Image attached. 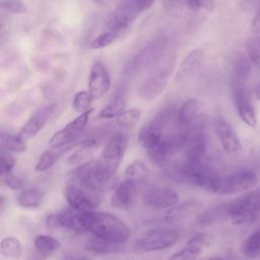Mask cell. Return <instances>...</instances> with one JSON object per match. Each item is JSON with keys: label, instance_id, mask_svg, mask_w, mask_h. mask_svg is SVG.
Wrapping results in <instances>:
<instances>
[{"label": "cell", "instance_id": "obj_24", "mask_svg": "<svg viewBox=\"0 0 260 260\" xmlns=\"http://www.w3.org/2000/svg\"><path fill=\"white\" fill-rule=\"evenodd\" d=\"M201 206H202V203L197 200H189L179 205H174L173 207L169 208V210L167 211L165 215V221L177 222V221L183 220L191 216L192 214L196 213Z\"/></svg>", "mask_w": 260, "mask_h": 260}, {"label": "cell", "instance_id": "obj_49", "mask_svg": "<svg viewBox=\"0 0 260 260\" xmlns=\"http://www.w3.org/2000/svg\"><path fill=\"white\" fill-rule=\"evenodd\" d=\"M63 260H88L86 257L81 255H75V254H68L65 255Z\"/></svg>", "mask_w": 260, "mask_h": 260}, {"label": "cell", "instance_id": "obj_31", "mask_svg": "<svg viewBox=\"0 0 260 260\" xmlns=\"http://www.w3.org/2000/svg\"><path fill=\"white\" fill-rule=\"evenodd\" d=\"M85 249L98 254H117L124 251L123 244L112 243L95 237H92L86 242Z\"/></svg>", "mask_w": 260, "mask_h": 260}, {"label": "cell", "instance_id": "obj_20", "mask_svg": "<svg viewBox=\"0 0 260 260\" xmlns=\"http://www.w3.org/2000/svg\"><path fill=\"white\" fill-rule=\"evenodd\" d=\"M137 198V185L124 180L114 189L111 196V204L118 209L130 208Z\"/></svg>", "mask_w": 260, "mask_h": 260}, {"label": "cell", "instance_id": "obj_12", "mask_svg": "<svg viewBox=\"0 0 260 260\" xmlns=\"http://www.w3.org/2000/svg\"><path fill=\"white\" fill-rule=\"evenodd\" d=\"M231 88L237 112L241 120L249 127H257V115L251 95L244 82L231 79Z\"/></svg>", "mask_w": 260, "mask_h": 260}, {"label": "cell", "instance_id": "obj_42", "mask_svg": "<svg viewBox=\"0 0 260 260\" xmlns=\"http://www.w3.org/2000/svg\"><path fill=\"white\" fill-rule=\"evenodd\" d=\"M248 58L253 65L260 69V37H252L246 44Z\"/></svg>", "mask_w": 260, "mask_h": 260}, {"label": "cell", "instance_id": "obj_39", "mask_svg": "<svg viewBox=\"0 0 260 260\" xmlns=\"http://www.w3.org/2000/svg\"><path fill=\"white\" fill-rule=\"evenodd\" d=\"M123 34H124L123 31L105 29L101 35H99L96 38H94L91 41L89 47L93 50L107 48L113 43H115L117 40H119L123 36Z\"/></svg>", "mask_w": 260, "mask_h": 260}, {"label": "cell", "instance_id": "obj_23", "mask_svg": "<svg viewBox=\"0 0 260 260\" xmlns=\"http://www.w3.org/2000/svg\"><path fill=\"white\" fill-rule=\"evenodd\" d=\"M127 104V95L125 87H119L112 95L109 103L101 110L99 117L103 119H111L116 118L120 115L126 107Z\"/></svg>", "mask_w": 260, "mask_h": 260}, {"label": "cell", "instance_id": "obj_46", "mask_svg": "<svg viewBox=\"0 0 260 260\" xmlns=\"http://www.w3.org/2000/svg\"><path fill=\"white\" fill-rule=\"evenodd\" d=\"M1 178H2L3 184H4L6 187H8L9 189H11V190H14V191L20 190V189H22V187H23V182H22V180H21L19 177H17L16 175L12 174L11 172H10V173H7V174H5V175H2Z\"/></svg>", "mask_w": 260, "mask_h": 260}, {"label": "cell", "instance_id": "obj_3", "mask_svg": "<svg viewBox=\"0 0 260 260\" xmlns=\"http://www.w3.org/2000/svg\"><path fill=\"white\" fill-rule=\"evenodd\" d=\"M183 178L208 193H218L221 176L211 166L202 160L186 159L180 167Z\"/></svg>", "mask_w": 260, "mask_h": 260}, {"label": "cell", "instance_id": "obj_50", "mask_svg": "<svg viewBox=\"0 0 260 260\" xmlns=\"http://www.w3.org/2000/svg\"><path fill=\"white\" fill-rule=\"evenodd\" d=\"M255 96L258 101H260V82L257 84V86L255 87Z\"/></svg>", "mask_w": 260, "mask_h": 260}, {"label": "cell", "instance_id": "obj_48", "mask_svg": "<svg viewBox=\"0 0 260 260\" xmlns=\"http://www.w3.org/2000/svg\"><path fill=\"white\" fill-rule=\"evenodd\" d=\"M251 29L255 34H260V2H259V10L251 23Z\"/></svg>", "mask_w": 260, "mask_h": 260}, {"label": "cell", "instance_id": "obj_9", "mask_svg": "<svg viewBox=\"0 0 260 260\" xmlns=\"http://www.w3.org/2000/svg\"><path fill=\"white\" fill-rule=\"evenodd\" d=\"M63 194L68 206L81 212L94 210L102 198L101 192L89 190L77 182L67 184L64 187Z\"/></svg>", "mask_w": 260, "mask_h": 260}, {"label": "cell", "instance_id": "obj_28", "mask_svg": "<svg viewBox=\"0 0 260 260\" xmlns=\"http://www.w3.org/2000/svg\"><path fill=\"white\" fill-rule=\"evenodd\" d=\"M124 175L125 180L136 185H143L150 180L151 171L143 161L136 159L127 166Z\"/></svg>", "mask_w": 260, "mask_h": 260}, {"label": "cell", "instance_id": "obj_53", "mask_svg": "<svg viewBox=\"0 0 260 260\" xmlns=\"http://www.w3.org/2000/svg\"><path fill=\"white\" fill-rule=\"evenodd\" d=\"M92 1L96 4H103V2H104V0H92Z\"/></svg>", "mask_w": 260, "mask_h": 260}, {"label": "cell", "instance_id": "obj_47", "mask_svg": "<svg viewBox=\"0 0 260 260\" xmlns=\"http://www.w3.org/2000/svg\"><path fill=\"white\" fill-rule=\"evenodd\" d=\"M188 7L192 10L207 9L211 10L214 7L215 0H186Z\"/></svg>", "mask_w": 260, "mask_h": 260}, {"label": "cell", "instance_id": "obj_6", "mask_svg": "<svg viewBox=\"0 0 260 260\" xmlns=\"http://www.w3.org/2000/svg\"><path fill=\"white\" fill-rule=\"evenodd\" d=\"M179 239L178 231L171 228H155L144 232L132 245L136 254L162 251L173 247Z\"/></svg>", "mask_w": 260, "mask_h": 260}, {"label": "cell", "instance_id": "obj_2", "mask_svg": "<svg viewBox=\"0 0 260 260\" xmlns=\"http://www.w3.org/2000/svg\"><path fill=\"white\" fill-rule=\"evenodd\" d=\"M176 65V52L168 51L156 61L146 73L137 87V95L142 100L152 101L158 98L165 90L169 78Z\"/></svg>", "mask_w": 260, "mask_h": 260}, {"label": "cell", "instance_id": "obj_17", "mask_svg": "<svg viewBox=\"0 0 260 260\" xmlns=\"http://www.w3.org/2000/svg\"><path fill=\"white\" fill-rule=\"evenodd\" d=\"M111 87V77L105 64L96 61L92 64L89 77L87 90L93 100H100L106 95Z\"/></svg>", "mask_w": 260, "mask_h": 260}, {"label": "cell", "instance_id": "obj_8", "mask_svg": "<svg viewBox=\"0 0 260 260\" xmlns=\"http://www.w3.org/2000/svg\"><path fill=\"white\" fill-rule=\"evenodd\" d=\"M187 137L188 130L179 125L176 129L165 134L161 141L155 148L149 150L151 158L156 164H164L168 161L177 152L184 149Z\"/></svg>", "mask_w": 260, "mask_h": 260}, {"label": "cell", "instance_id": "obj_15", "mask_svg": "<svg viewBox=\"0 0 260 260\" xmlns=\"http://www.w3.org/2000/svg\"><path fill=\"white\" fill-rule=\"evenodd\" d=\"M55 109L56 104H49L38 109L23 124V126L17 134L18 137L25 142L34 138L47 124L50 117L53 115Z\"/></svg>", "mask_w": 260, "mask_h": 260}, {"label": "cell", "instance_id": "obj_40", "mask_svg": "<svg viewBox=\"0 0 260 260\" xmlns=\"http://www.w3.org/2000/svg\"><path fill=\"white\" fill-rule=\"evenodd\" d=\"M212 240H213V237L211 234L198 233L188 240V242L186 243V246H189V247L203 253V251L209 247Z\"/></svg>", "mask_w": 260, "mask_h": 260}, {"label": "cell", "instance_id": "obj_18", "mask_svg": "<svg viewBox=\"0 0 260 260\" xmlns=\"http://www.w3.org/2000/svg\"><path fill=\"white\" fill-rule=\"evenodd\" d=\"M178 123L188 131L201 127V105L198 100L190 98L182 104L178 112Z\"/></svg>", "mask_w": 260, "mask_h": 260}, {"label": "cell", "instance_id": "obj_44", "mask_svg": "<svg viewBox=\"0 0 260 260\" xmlns=\"http://www.w3.org/2000/svg\"><path fill=\"white\" fill-rule=\"evenodd\" d=\"M1 7L11 13L24 14L27 12L26 5L21 0H2Z\"/></svg>", "mask_w": 260, "mask_h": 260}, {"label": "cell", "instance_id": "obj_45", "mask_svg": "<svg viewBox=\"0 0 260 260\" xmlns=\"http://www.w3.org/2000/svg\"><path fill=\"white\" fill-rule=\"evenodd\" d=\"M15 166V158L11 152L1 150L0 155V175H5L10 173Z\"/></svg>", "mask_w": 260, "mask_h": 260}, {"label": "cell", "instance_id": "obj_11", "mask_svg": "<svg viewBox=\"0 0 260 260\" xmlns=\"http://www.w3.org/2000/svg\"><path fill=\"white\" fill-rule=\"evenodd\" d=\"M94 109L90 108L86 112L79 114L75 119L70 121L59 131L55 132L49 139V144L52 147H62L72 144L85 129L91 114Z\"/></svg>", "mask_w": 260, "mask_h": 260}, {"label": "cell", "instance_id": "obj_52", "mask_svg": "<svg viewBox=\"0 0 260 260\" xmlns=\"http://www.w3.org/2000/svg\"><path fill=\"white\" fill-rule=\"evenodd\" d=\"M207 260H224V259H222V258H220V257H212V258H209V259H207Z\"/></svg>", "mask_w": 260, "mask_h": 260}, {"label": "cell", "instance_id": "obj_29", "mask_svg": "<svg viewBox=\"0 0 260 260\" xmlns=\"http://www.w3.org/2000/svg\"><path fill=\"white\" fill-rule=\"evenodd\" d=\"M45 192L38 186L23 188L17 195V204L22 208H38L44 200Z\"/></svg>", "mask_w": 260, "mask_h": 260}, {"label": "cell", "instance_id": "obj_14", "mask_svg": "<svg viewBox=\"0 0 260 260\" xmlns=\"http://www.w3.org/2000/svg\"><path fill=\"white\" fill-rule=\"evenodd\" d=\"M47 225L52 229H66L75 233H85L83 215L81 211L72 207H64L56 213L48 214L46 219Z\"/></svg>", "mask_w": 260, "mask_h": 260}, {"label": "cell", "instance_id": "obj_41", "mask_svg": "<svg viewBox=\"0 0 260 260\" xmlns=\"http://www.w3.org/2000/svg\"><path fill=\"white\" fill-rule=\"evenodd\" d=\"M93 99L88 92V90H80L75 93L72 100V108L78 112V113H83L89 110L90 105L92 103Z\"/></svg>", "mask_w": 260, "mask_h": 260}, {"label": "cell", "instance_id": "obj_34", "mask_svg": "<svg viewBox=\"0 0 260 260\" xmlns=\"http://www.w3.org/2000/svg\"><path fill=\"white\" fill-rule=\"evenodd\" d=\"M1 255L8 259H16L22 255L23 248L18 238L8 236L2 239L0 244Z\"/></svg>", "mask_w": 260, "mask_h": 260}, {"label": "cell", "instance_id": "obj_35", "mask_svg": "<svg viewBox=\"0 0 260 260\" xmlns=\"http://www.w3.org/2000/svg\"><path fill=\"white\" fill-rule=\"evenodd\" d=\"M1 150L7 152H23L26 150L27 145L25 141L21 140L18 135H13L8 132L2 131L0 134Z\"/></svg>", "mask_w": 260, "mask_h": 260}, {"label": "cell", "instance_id": "obj_43", "mask_svg": "<svg viewBox=\"0 0 260 260\" xmlns=\"http://www.w3.org/2000/svg\"><path fill=\"white\" fill-rule=\"evenodd\" d=\"M201 254V252L189 246H185L184 249L174 253L168 260H199Z\"/></svg>", "mask_w": 260, "mask_h": 260}, {"label": "cell", "instance_id": "obj_22", "mask_svg": "<svg viewBox=\"0 0 260 260\" xmlns=\"http://www.w3.org/2000/svg\"><path fill=\"white\" fill-rule=\"evenodd\" d=\"M204 61V52L200 49L191 51L181 62L176 73L177 81H185L191 78L201 68Z\"/></svg>", "mask_w": 260, "mask_h": 260}, {"label": "cell", "instance_id": "obj_27", "mask_svg": "<svg viewBox=\"0 0 260 260\" xmlns=\"http://www.w3.org/2000/svg\"><path fill=\"white\" fill-rule=\"evenodd\" d=\"M230 219L228 202L217 204L206 209L198 217V223L201 225H212L221 223Z\"/></svg>", "mask_w": 260, "mask_h": 260}, {"label": "cell", "instance_id": "obj_19", "mask_svg": "<svg viewBox=\"0 0 260 260\" xmlns=\"http://www.w3.org/2000/svg\"><path fill=\"white\" fill-rule=\"evenodd\" d=\"M215 133L221 146L229 154H238L242 150V143L232 125L223 119H217L214 124Z\"/></svg>", "mask_w": 260, "mask_h": 260}, {"label": "cell", "instance_id": "obj_5", "mask_svg": "<svg viewBox=\"0 0 260 260\" xmlns=\"http://www.w3.org/2000/svg\"><path fill=\"white\" fill-rule=\"evenodd\" d=\"M169 39L160 35L150 40L142 47L125 65L126 74H135L144 69L150 68L168 51Z\"/></svg>", "mask_w": 260, "mask_h": 260}, {"label": "cell", "instance_id": "obj_25", "mask_svg": "<svg viewBox=\"0 0 260 260\" xmlns=\"http://www.w3.org/2000/svg\"><path fill=\"white\" fill-rule=\"evenodd\" d=\"M74 144H69L62 147H52L45 150L38 158L34 169L37 172H45L51 169L69 149L73 148Z\"/></svg>", "mask_w": 260, "mask_h": 260}, {"label": "cell", "instance_id": "obj_36", "mask_svg": "<svg viewBox=\"0 0 260 260\" xmlns=\"http://www.w3.org/2000/svg\"><path fill=\"white\" fill-rule=\"evenodd\" d=\"M141 114V110L137 108L124 110L116 117V124L123 130H130L139 122Z\"/></svg>", "mask_w": 260, "mask_h": 260}, {"label": "cell", "instance_id": "obj_21", "mask_svg": "<svg viewBox=\"0 0 260 260\" xmlns=\"http://www.w3.org/2000/svg\"><path fill=\"white\" fill-rule=\"evenodd\" d=\"M186 159L202 160L206 151V137L200 128L188 131V137L184 146Z\"/></svg>", "mask_w": 260, "mask_h": 260}, {"label": "cell", "instance_id": "obj_38", "mask_svg": "<svg viewBox=\"0 0 260 260\" xmlns=\"http://www.w3.org/2000/svg\"><path fill=\"white\" fill-rule=\"evenodd\" d=\"M241 251L247 258H256L260 255V230L251 234L242 244Z\"/></svg>", "mask_w": 260, "mask_h": 260}, {"label": "cell", "instance_id": "obj_33", "mask_svg": "<svg viewBox=\"0 0 260 260\" xmlns=\"http://www.w3.org/2000/svg\"><path fill=\"white\" fill-rule=\"evenodd\" d=\"M155 0H120L117 7L133 18H137L139 14L152 6Z\"/></svg>", "mask_w": 260, "mask_h": 260}, {"label": "cell", "instance_id": "obj_16", "mask_svg": "<svg viewBox=\"0 0 260 260\" xmlns=\"http://www.w3.org/2000/svg\"><path fill=\"white\" fill-rule=\"evenodd\" d=\"M177 192L169 186H153L145 190L142 195L143 203L149 207L171 208L178 202Z\"/></svg>", "mask_w": 260, "mask_h": 260}, {"label": "cell", "instance_id": "obj_37", "mask_svg": "<svg viewBox=\"0 0 260 260\" xmlns=\"http://www.w3.org/2000/svg\"><path fill=\"white\" fill-rule=\"evenodd\" d=\"M251 64L252 63L249 60V58L245 56H239L234 63L231 79L245 83L248 80L251 73Z\"/></svg>", "mask_w": 260, "mask_h": 260}, {"label": "cell", "instance_id": "obj_7", "mask_svg": "<svg viewBox=\"0 0 260 260\" xmlns=\"http://www.w3.org/2000/svg\"><path fill=\"white\" fill-rule=\"evenodd\" d=\"M127 144V136L122 133H116L108 140L100 158L96 159L101 172L110 182L113 181L123 160Z\"/></svg>", "mask_w": 260, "mask_h": 260}, {"label": "cell", "instance_id": "obj_51", "mask_svg": "<svg viewBox=\"0 0 260 260\" xmlns=\"http://www.w3.org/2000/svg\"><path fill=\"white\" fill-rule=\"evenodd\" d=\"M169 1H171V2H173V3H182V2H186V0H169Z\"/></svg>", "mask_w": 260, "mask_h": 260}, {"label": "cell", "instance_id": "obj_4", "mask_svg": "<svg viewBox=\"0 0 260 260\" xmlns=\"http://www.w3.org/2000/svg\"><path fill=\"white\" fill-rule=\"evenodd\" d=\"M230 219L234 224H250L260 212V187L248 191L228 202Z\"/></svg>", "mask_w": 260, "mask_h": 260}, {"label": "cell", "instance_id": "obj_30", "mask_svg": "<svg viewBox=\"0 0 260 260\" xmlns=\"http://www.w3.org/2000/svg\"><path fill=\"white\" fill-rule=\"evenodd\" d=\"M96 147H98V142L94 139L92 138L85 139L75 145L74 150H72V152L66 157V161L69 165L79 164L83 159L89 157L93 153Z\"/></svg>", "mask_w": 260, "mask_h": 260}, {"label": "cell", "instance_id": "obj_10", "mask_svg": "<svg viewBox=\"0 0 260 260\" xmlns=\"http://www.w3.org/2000/svg\"><path fill=\"white\" fill-rule=\"evenodd\" d=\"M73 179L80 185L95 192H103L112 183L101 172L98 160L92 159L79 165L72 171Z\"/></svg>", "mask_w": 260, "mask_h": 260}, {"label": "cell", "instance_id": "obj_32", "mask_svg": "<svg viewBox=\"0 0 260 260\" xmlns=\"http://www.w3.org/2000/svg\"><path fill=\"white\" fill-rule=\"evenodd\" d=\"M35 251L44 256L46 259L54 252L61 248L60 242L49 235H38L34 240Z\"/></svg>", "mask_w": 260, "mask_h": 260}, {"label": "cell", "instance_id": "obj_26", "mask_svg": "<svg viewBox=\"0 0 260 260\" xmlns=\"http://www.w3.org/2000/svg\"><path fill=\"white\" fill-rule=\"evenodd\" d=\"M162 129L155 123L151 122L148 125L142 127L141 130L139 131L138 142L143 148L149 151L159 144V142L162 139Z\"/></svg>", "mask_w": 260, "mask_h": 260}, {"label": "cell", "instance_id": "obj_1", "mask_svg": "<svg viewBox=\"0 0 260 260\" xmlns=\"http://www.w3.org/2000/svg\"><path fill=\"white\" fill-rule=\"evenodd\" d=\"M83 222L86 232L92 237L117 244H124L129 236L128 225L118 216L103 211L82 212Z\"/></svg>", "mask_w": 260, "mask_h": 260}, {"label": "cell", "instance_id": "obj_13", "mask_svg": "<svg viewBox=\"0 0 260 260\" xmlns=\"http://www.w3.org/2000/svg\"><path fill=\"white\" fill-rule=\"evenodd\" d=\"M258 181L257 175L250 170L238 171L221 177L217 194L232 195L252 189Z\"/></svg>", "mask_w": 260, "mask_h": 260}]
</instances>
